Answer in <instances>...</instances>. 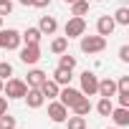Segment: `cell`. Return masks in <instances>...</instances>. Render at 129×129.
I'll list each match as a JSON object with an SVG mask.
<instances>
[{"label":"cell","mask_w":129,"mask_h":129,"mask_svg":"<svg viewBox=\"0 0 129 129\" xmlns=\"http://www.w3.org/2000/svg\"><path fill=\"white\" fill-rule=\"evenodd\" d=\"M66 129H86V116H79V114H74V116H69L66 121Z\"/></svg>","instance_id":"44dd1931"},{"label":"cell","mask_w":129,"mask_h":129,"mask_svg":"<svg viewBox=\"0 0 129 129\" xmlns=\"http://www.w3.org/2000/svg\"><path fill=\"white\" fill-rule=\"evenodd\" d=\"M0 129H15V116H10L8 111L0 114Z\"/></svg>","instance_id":"d4e9b609"},{"label":"cell","mask_w":129,"mask_h":129,"mask_svg":"<svg viewBox=\"0 0 129 129\" xmlns=\"http://www.w3.org/2000/svg\"><path fill=\"white\" fill-rule=\"evenodd\" d=\"M106 48V38L104 36H81V51L84 53H89V56H94V53H101Z\"/></svg>","instance_id":"3957f363"},{"label":"cell","mask_w":129,"mask_h":129,"mask_svg":"<svg viewBox=\"0 0 129 129\" xmlns=\"http://www.w3.org/2000/svg\"><path fill=\"white\" fill-rule=\"evenodd\" d=\"M13 76V63H8V61H0V79H10Z\"/></svg>","instance_id":"484cf974"},{"label":"cell","mask_w":129,"mask_h":129,"mask_svg":"<svg viewBox=\"0 0 129 129\" xmlns=\"http://www.w3.org/2000/svg\"><path fill=\"white\" fill-rule=\"evenodd\" d=\"M111 18H114V23H116V25H129V8H126V5L116 8V13H114Z\"/></svg>","instance_id":"7402d4cb"},{"label":"cell","mask_w":129,"mask_h":129,"mask_svg":"<svg viewBox=\"0 0 129 129\" xmlns=\"http://www.w3.org/2000/svg\"><path fill=\"white\" fill-rule=\"evenodd\" d=\"M13 13V0H0V15H10Z\"/></svg>","instance_id":"83f0119b"},{"label":"cell","mask_w":129,"mask_h":129,"mask_svg":"<svg viewBox=\"0 0 129 129\" xmlns=\"http://www.w3.org/2000/svg\"><path fill=\"white\" fill-rule=\"evenodd\" d=\"M119 61L121 63H129V46H121L119 48Z\"/></svg>","instance_id":"f1b7e54d"},{"label":"cell","mask_w":129,"mask_h":129,"mask_svg":"<svg viewBox=\"0 0 129 129\" xmlns=\"http://www.w3.org/2000/svg\"><path fill=\"white\" fill-rule=\"evenodd\" d=\"M41 38H43V33H41L38 28H25V30L20 33V41H23V43H41Z\"/></svg>","instance_id":"ac0fdd59"},{"label":"cell","mask_w":129,"mask_h":129,"mask_svg":"<svg viewBox=\"0 0 129 129\" xmlns=\"http://www.w3.org/2000/svg\"><path fill=\"white\" fill-rule=\"evenodd\" d=\"M114 28H116V23H114V18H111V15H101V18L96 20V33H99V36H104V38H106V36H111V33H114Z\"/></svg>","instance_id":"8fae6325"},{"label":"cell","mask_w":129,"mask_h":129,"mask_svg":"<svg viewBox=\"0 0 129 129\" xmlns=\"http://www.w3.org/2000/svg\"><path fill=\"white\" fill-rule=\"evenodd\" d=\"M111 109H114V104H111V99H99V104H96V111H99V116H109L111 114Z\"/></svg>","instance_id":"cb8c5ba5"},{"label":"cell","mask_w":129,"mask_h":129,"mask_svg":"<svg viewBox=\"0 0 129 129\" xmlns=\"http://www.w3.org/2000/svg\"><path fill=\"white\" fill-rule=\"evenodd\" d=\"M86 13H89V0H74V3H71V15L84 18Z\"/></svg>","instance_id":"ffe728a7"},{"label":"cell","mask_w":129,"mask_h":129,"mask_svg":"<svg viewBox=\"0 0 129 129\" xmlns=\"http://www.w3.org/2000/svg\"><path fill=\"white\" fill-rule=\"evenodd\" d=\"M116 94H129V76H121L116 81Z\"/></svg>","instance_id":"4316f807"},{"label":"cell","mask_w":129,"mask_h":129,"mask_svg":"<svg viewBox=\"0 0 129 129\" xmlns=\"http://www.w3.org/2000/svg\"><path fill=\"white\" fill-rule=\"evenodd\" d=\"M111 129H119V126H111Z\"/></svg>","instance_id":"74e56055"},{"label":"cell","mask_w":129,"mask_h":129,"mask_svg":"<svg viewBox=\"0 0 129 129\" xmlns=\"http://www.w3.org/2000/svg\"><path fill=\"white\" fill-rule=\"evenodd\" d=\"M46 79H48V76H46V71H41V69H30V71H28V81H25V84H28V86H41Z\"/></svg>","instance_id":"d6986e66"},{"label":"cell","mask_w":129,"mask_h":129,"mask_svg":"<svg viewBox=\"0 0 129 129\" xmlns=\"http://www.w3.org/2000/svg\"><path fill=\"white\" fill-rule=\"evenodd\" d=\"M25 91H28V84L23 81V79H5L3 81V94L8 96V99H23L25 96Z\"/></svg>","instance_id":"6da1fadb"},{"label":"cell","mask_w":129,"mask_h":129,"mask_svg":"<svg viewBox=\"0 0 129 129\" xmlns=\"http://www.w3.org/2000/svg\"><path fill=\"white\" fill-rule=\"evenodd\" d=\"M25 104H28V109H41L43 104H46V96L41 94V89L38 86H28V91H25Z\"/></svg>","instance_id":"9c48e42d"},{"label":"cell","mask_w":129,"mask_h":129,"mask_svg":"<svg viewBox=\"0 0 129 129\" xmlns=\"http://www.w3.org/2000/svg\"><path fill=\"white\" fill-rule=\"evenodd\" d=\"M71 109H74V114H79V116H86V114H91L94 104L89 101V96H81V99H79V101H76Z\"/></svg>","instance_id":"9a60e30c"},{"label":"cell","mask_w":129,"mask_h":129,"mask_svg":"<svg viewBox=\"0 0 129 129\" xmlns=\"http://www.w3.org/2000/svg\"><path fill=\"white\" fill-rule=\"evenodd\" d=\"M20 30L15 28H0V48L5 51H18L20 48Z\"/></svg>","instance_id":"7a4b0ae2"},{"label":"cell","mask_w":129,"mask_h":129,"mask_svg":"<svg viewBox=\"0 0 129 129\" xmlns=\"http://www.w3.org/2000/svg\"><path fill=\"white\" fill-rule=\"evenodd\" d=\"M18 3H20V5H30V3H33V0H18Z\"/></svg>","instance_id":"d6a6232c"},{"label":"cell","mask_w":129,"mask_h":129,"mask_svg":"<svg viewBox=\"0 0 129 129\" xmlns=\"http://www.w3.org/2000/svg\"><path fill=\"white\" fill-rule=\"evenodd\" d=\"M20 61L25 63V66H36V63L41 61V46L38 43H25L20 48Z\"/></svg>","instance_id":"8992f818"},{"label":"cell","mask_w":129,"mask_h":129,"mask_svg":"<svg viewBox=\"0 0 129 129\" xmlns=\"http://www.w3.org/2000/svg\"><path fill=\"white\" fill-rule=\"evenodd\" d=\"M63 3H66V5H71V3H74V0H63Z\"/></svg>","instance_id":"e575fe53"},{"label":"cell","mask_w":129,"mask_h":129,"mask_svg":"<svg viewBox=\"0 0 129 129\" xmlns=\"http://www.w3.org/2000/svg\"><path fill=\"white\" fill-rule=\"evenodd\" d=\"M30 5H33V8H48V5H51V0H33Z\"/></svg>","instance_id":"4dcf8cb0"},{"label":"cell","mask_w":129,"mask_h":129,"mask_svg":"<svg viewBox=\"0 0 129 129\" xmlns=\"http://www.w3.org/2000/svg\"><path fill=\"white\" fill-rule=\"evenodd\" d=\"M63 33H66V38H69V41H71V38H81V36L86 33V20H84V18L71 15V18L66 20V25H63Z\"/></svg>","instance_id":"277c9868"},{"label":"cell","mask_w":129,"mask_h":129,"mask_svg":"<svg viewBox=\"0 0 129 129\" xmlns=\"http://www.w3.org/2000/svg\"><path fill=\"white\" fill-rule=\"evenodd\" d=\"M5 111H8V99L0 96V114H5Z\"/></svg>","instance_id":"1f68e13d"},{"label":"cell","mask_w":129,"mask_h":129,"mask_svg":"<svg viewBox=\"0 0 129 129\" xmlns=\"http://www.w3.org/2000/svg\"><path fill=\"white\" fill-rule=\"evenodd\" d=\"M119 99V106H129V94H116Z\"/></svg>","instance_id":"f546056e"},{"label":"cell","mask_w":129,"mask_h":129,"mask_svg":"<svg viewBox=\"0 0 129 129\" xmlns=\"http://www.w3.org/2000/svg\"><path fill=\"white\" fill-rule=\"evenodd\" d=\"M0 94H3V79H0Z\"/></svg>","instance_id":"836d02e7"},{"label":"cell","mask_w":129,"mask_h":129,"mask_svg":"<svg viewBox=\"0 0 129 129\" xmlns=\"http://www.w3.org/2000/svg\"><path fill=\"white\" fill-rule=\"evenodd\" d=\"M96 89H99V76L94 71H84L81 74V94L84 96H96Z\"/></svg>","instance_id":"52a82bcc"},{"label":"cell","mask_w":129,"mask_h":129,"mask_svg":"<svg viewBox=\"0 0 129 129\" xmlns=\"http://www.w3.org/2000/svg\"><path fill=\"white\" fill-rule=\"evenodd\" d=\"M38 30H41L43 36H53V33L58 30V20H56L53 15H43L41 23H38Z\"/></svg>","instance_id":"4fadbf2b"},{"label":"cell","mask_w":129,"mask_h":129,"mask_svg":"<svg viewBox=\"0 0 129 129\" xmlns=\"http://www.w3.org/2000/svg\"><path fill=\"white\" fill-rule=\"evenodd\" d=\"M48 119L53 124H63L69 119V106H63L58 99H51V104H48Z\"/></svg>","instance_id":"5b68a950"},{"label":"cell","mask_w":129,"mask_h":129,"mask_svg":"<svg viewBox=\"0 0 129 129\" xmlns=\"http://www.w3.org/2000/svg\"><path fill=\"white\" fill-rule=\"evenodd\" d=\"M81 96H84V94H81V89H74L71 84H69V86H63V89L58 91V101H61L63 106H69V109H71Z\"/></svg>","instance_id":"ba28073f"},{"label":"cell","mask_w":129,"mask_h":129,"mask_svg":"<svg viewBox=\"0 0 129 129\" xmlns=\"http://www.w3.org/2000/svg\"><path fill=\"white\" fill-rule=\"evenodd\" d=\"M38 89H41V94H43L46 99H58V91H61V86H58L53 79H46Z\"/></svg>","instance_id":"5bb4252c"},{"label":"cell","mask_w":129,"mask_h":129,"mask_svg":"<svg viewBox=\"0 0 129 129\" xmlns=\"http://www.w3.org/2000/svg\"><path fill=\"white\" fill-rule=\"evenodd\" d=\"M109 116L116 126H129V106H114Z\"/></svg>","instance_id":"7c38bea8"},{"label":"cell","mask_w":129,"mask_h":129,"mask_svg":"<svg viewBox=\"0 0 129 129\" xmlns=\"http://www.w3.org/2000/svg\"><path fill=\"white\" fill-rule=\"evenodd\" d=\"M71 79H74V76H71V71H69V69H61V66H58V69L53 71V81H56L58 86H69V84H71Z\"/></svg>","instance_id":"e0dca14e"},{"label":"cell","mask_w":129,"mask_h":129,"mask_svg":"<svg viewBox=\"0 0 129 129\" xmlns=\"http://www.w3.org/2000/svg\"><path fill=\"white\" fill-rule=\"evenodd\" d=\"M96 94H99V96H104V99H114V96H116V81H114V79H109V76H106V79H101V81H99Z\"/></svg>","instance_id":"30bf717a"},{"label":"cell","mask_w":129,"mask_h":129,"mask_svg":"<svg viewBox=\"0 0 129 129\" xmlns=\"http://www.w3.org/2000/svg\"><path fill=\"white\" fill-rule=\"evenodd\" d=\"M58 66H61V69H69V71H74V69H76V56H71L69 51H66V53H61V58H58Z\"/></svg>","instance_id":"603a6c76"},{"label":"cell","mask_w":129,"mask_h":129,"mask_svg":"<svg viewBox=\"0 0 129 129\" xmlns=\"http://www.w3.org/2000/svg\"><path fill=\"white\" fill-rule=\"evenodd\" d=\"M66 51H69V38L66 36H58V38L51 41V53L61 56V53H66Z\"/></svg>","instance_id":"2e32d148"},{"label":"cell","mask_w":129,"mask_h":129,"mask_svg":"<svg viewBox=\"0 0 129 129\" xmlns=\"http://www.w3.org/2000/svg\"><path fill=\"white\" fill-rule=\"evenodd\" d=\"M0 28H3V15H0Z\"/></svg>","instance_id":"d590c367"},{"label":"cell","mask_w":129,"mask_h":129,"mask_svg":"<svg viewBox=\"0 0 129 129\" xmlns=\"http://www.w3.org/2000/svg\"><path fill=\"white\" fill-rule=\"evenodd\" d=\"M94 3H101V0H94Z\"/></svg>","instance_id":"8d00e7d4"}]
</instances>
